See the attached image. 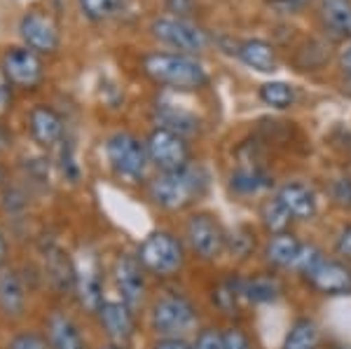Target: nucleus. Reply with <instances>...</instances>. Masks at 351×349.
Masks as SVG:
<instances>
[{
  "label": "nucleus",
  "instance_id": "obj_36",
  "mask_svg": "<svg viewBox=\"0 0 351 349\" xmlns=\"http://www.w3.org/2000/svg\"><path fill=\"white\" fill-rule=\"evenodd\" d=\"M223 347L225 349H253L248 335L243 333L241 328H234V326L228 330H223Z\"/></svg>",
  "mask_w": 351,
  "mask_h": 349
},
{
  "label": "nucleus",
  "instance_id": "obj_8",
  "mask_svg": "<svg viewBox=\"0 0 351 349\" xmlns=\"http://www.w3.org/2000/svg\"><path fill=\"white\" fill-rule=\"evenodd\" d=\"M152 36L164 45L180 49V52H204L211 45L208 33L192 24L188 19H176V16H160L150 24Z\"/></svg>",
  "mask_w": 351,
  "mask_h": 349
},
{
  "label": "nucleus",
  "instance_id": "obj_22",
  "mask_svg": "<svg viewBox=\"0 0 351 349\" xmlns=\"http://www.w3.org/2000/svg\"><path fill=\"white\" fill-rule=\"evenodd\" d=\"M302 244L304 241H300L291 230H288V232L271 234L267 246H265V258H267L269 265H274L279 269H293Z\"/></svg>",
  "mask_w": 351,
  "mask_h": 349
},
{
  "label": "nucleus",
  "instance_id": "obj_7",
  "mask_svg": "<svg viewBox=\"0 0 351 349\" xmlns=\"http://www.w3.org/2000/svg\"><path fill=\"white\" fill-rule=\"evenodd\" d=\"M145 148L150 155V165L160 171H178L190 165V143L185 136L171 132V129L157 127L150 132Z\"/></svg>",
  "mask_w": 351,
  "mask_h": 349
},
{
  "label": "nucleus",
  "instance_id": "obj_23",
  "mask_svg": "<svg viewBox=\"0 0 351 349\" xmlns=\"http://www.w3.org/2000/svg\"><path fill=\"white\" fill-rule=\"evenodd\" d=\"M155 120H157V127L171 129V132L180 134V136H185V139L199 132V117L192 115L190 110L178 108V106H171V104H157Z\"/></svg>",
  "mask_w": 351,
  "mask_h": 349
},
{
  "label": "nucleus",
  "instance_id": "obj_12",
  "mask_svg": "<svg viewBox=\"0 0 351 349\" xmlns=\"http://www.w3.org/2000/svg\"><path fill=\"white\" fill-rule=\"evenodd\" d=\"M19 36L26 47L38 54H52L59 49V28L43 12H26L21 16Z\"/></svg>",
  "mask_w": 351,
  "mask_h": 349
},
{
  "label": "nucleus",
  "instance_id": "obj_11",
  "mask_svg": "<svg viewBox=\"0 0 351 349\" xmlns=\"http://www.w3.org/2000/svg\"><path fill=\"white\" fill-rule=\"evenodd\" d=\"M112 277H115V289L120 293V300L127 302L129 307L136 309L143 302L145 298V267L141 265L138 256H124L117 258L115 269H112Z\"/></svg>",
  "mask_w": 351,
  "mask_h": 349
},
{
  "label": "nucleus",
  "instance_id": "obj_35",
  "mask_svg": "<svg viewBox=\"0 0 351 349\" xmlns=\"http://www.w3.org/2000/svg\"><path fill=\"white\" fill-rule=\"evenodd\" d=\"M335 253L339 256V261L351 265V223L342 225L339 232L335 234Z\"/></svg>",
  "mask_w": 351,
  "mask_h": 349
},
{
  "label": "nucleus",
  "instance_id": "obj_42",
  "mask_svg": "<svg viewBox=\"0 0 351 349\" xmlns=\"http://www.w3.org/2000/svg\"><path fill=\"white\" fill-rule=\"evenodd\" d=\"M5 256H8V241H5V234L0 232V265H3Z\"/></svg>",
  "mask_w": 351,
  "mask_h": 349
},
{
  "label": "nucleus",
  "instance_id": "obj_37",
  "mask_svg": "<svg viewBox=\"0 0 351 349\" xmlns=\"http://www.w3.org/2000/svg\"><path fill=\"white\" fill-rule=\"evenodd\" d=\"M195 349H225L223 333L216 328H204L195 340Z\"/></svg>",
  "mask_w": 351,
  "mask_h": 349
},
{
  "label": "nucleus",
  "instance_id": "obj_15",
  "mask_svg": "<svg viewBox=\"0 0 351 349\" xmlns=\"http://www.w3.org/2000/svg\"><path fill=\"white\" fill-rule=\"evenodd\" d=\"M43 265H45V277L49 279V284H52L59 293L75 291V263L71 261V256H68L61 246H56V244L45 246Z\"/></svg>",
  "mask_w": 351,
  "mask_h": 349
},
{
  "label": "nucleus",
  "instance_id": "obj_2",
  "mask_svg": "<svg viewBox=\"0 0 351 349\" xmlns=\"http://www.w3.org/2000/svg\"><path fill=\"white\" fill-rule=\"evenodd\" d=\"M143 73L152 82L171 89H180V92L202 89L208 82L206 69L188 54L152 52L143 56Z\"/></svg>",
  "mask_w": 351,
  "mask_h": 349
},
{
  "label": "nucleus",
  "instance_id": "obj_32",
  "mask_svg": "<svg viewBox=\"0 0 351 349\" xmlns=\"http://www.w3.org/2000/svg\"><path fill=\"white\" fill-rule=\"evenodd\" d=\"M328 193H330L332 204L339 206V209L351 211V176L335 178V181L330 183V188H328Z\"/></svg>",
  "mask_w": 351,
  "mask_h": 349
},
{
  "label": "nucleus",
  "instance_id": "obj_9",
  "mask_svg": "<svg viewBox=\"0 0 351 349\" xmlns=\"http://www.w3.org/2000/svg\"><path fill=\"white\" fill-rule=\"evenodd\" d=\"M3 73L16 87L33 89L43 80V61L28 47H10L3 54Z\"/></svg>",
  "mask_w": 351,
  "mask_h": 349
},
{
  "label": "nucleus",
  "instance_id": "obj_25",
  "mask_svg": "<svg viewBox=\"0 0 351 349\" xmlns=\"http://www.w3.org/2000/svg\"><path fill=\"white\" fill-rule=\"evenodd\" d=\"M321 19L337 38H351V0H321Z\"/></svg>",
  "mask_w": 351,
  "mask_h": 349
},
{
  "label": "nucleus",
  "instance_id": "obj_40",
  "mask_svg": "<svg viewBox=\"0 0 351 349\" xmlns=\"http://www.w3.org/2000/svg\"><path fill=\"white\" fill-rule=\"evenodd\" d=\"M10 82L8 75L3 73V69H0V112H3L5 108L10 106V99H12V94H10Z\"/></svg>",
  "mask_w": 351,
  "mask_h": 349
},
{
  "label": "nucleus",
  "instance_id": "obj_6",
  "mask_svg": "<svg viewBox=\"0 0 351 349\" xmlns=\"http://www.w3.org/2000/svg\"><path fill=\"white\" fill-rule=\"evenodd\" d=\"M185 239L202 261H218L228 251V230L213 213H195L185 223Z\"/></svg>",
  "mask_w": 351,
  "mask_h": 349
},
{
  "label": "nucleus",
  "instance_id": "obj_13",
  "mask_svg": "<svg viewBox=\"0 0 351 349\" xmlns=\"http://www.w3.org/2000/svg\"><path fill=\"white\" fill-rule=\"evenodd\" d=\"M99 319L106 335L112 345L127 347V342L134 337V309L124 300H106L99 309Z\"/></svg>",
  "mask_w": 351,
  "mask_h": 349
},
{
  "label": "nucleus",
  "instance_id": "obj_16",
  "mask_svg": "<svg viewBox=\"0 0 351 349\" xmlns=\"http://www.w3.org/2000/svg\"><path fill=\"white\" fill-rule=\"evenodd\" d=\"M276 200L286 206L293 221H311L319 211V200L309 185L300 181H288L276 190Z\"/></svg>",
  "mask_w": 351,
  "mask_h": 349
},
{
  "label": "nucleus",
  "instance_id": "obj_45",
  "mask_svg": "<svg viewBox=\"0 0 351 349\" xmlns=\"http://www.w3.org/2000/svg\"><path fill=\"white\" fill-rule=\"evenodd\" d=\"M3 181H5V169L0 167V183H3Z\"/></svg>",
  "mask_w": 351,
  "mask_h": 349
},
{
  "label": "nucleus",
  "instance_id": "obj_1",
  "mask_svg": "<svg viewBox=\"0 0 351 349\" xmlns=\"http://www.w3.org/2000/svg\"><path fill=\"white\" fill-rule=\"evenodd\" d=\"M208 188V176L202 167L188 165L178 171H160L148 185L152 204L167 211H183L199 202Z\"/></svg>",
  "mask_w": 351,
  "mask_h": 349
},
{
  "label": "nucleus",
  "instance_id": "obj_5",
  "mask_svg": "<svg viewBox=\"0 0 351 349\" xmlns=\"http://www.w3.org/2000/svg\"><path fill=\"white\" fill-rule=\"evenodd\" d=\"M106 157H108V165L115 171V176L129 183H138L150 165L145 143H141L134 134L127 132H117L106 141Z\"/></svg>",
  "mask_w": 351,
  "mask_h": 349
},
{
  "label": "nucleus",
  "instance_id": "obj_41",
  "mask_svg": "<svg viewBox=\"0 0 351 349\" xmlns=\"http://www.w3.org/2000/svg\"><path fill=\"white\" fill-rule=\"evenodd\" d=\"M8 148H10V134L5 132L3 125H0V153H5Z\"/></svg>",
  "mask_w": 351,
  "mask_h": 349
},
{
  "label": "nucleus",
  "instance_id": "obj_29",
  "mask_svg": "<svg viewBox=\"0 0 351 349\" xmlns=\"http://www.w3.org/2000/svg\"><path fill=\"white\" fill-rule=\"evenodd\" d=\"M213 300H216V305L223 309L225 314H237V309H239V305L243 302L239 296V286H237V277L220 281L216 286V291H213Z\"/></svg>",
  "mask_w": 351,
  "mask_h": 349
},
{
  "label": "nucleus",
  "instance_id": "obj_20",
  "mask_svg": "<svg viewBox=\"0 0 351 349\" xmlns=\"http://www.w3.org/2000/svg\"><path fill=\"white\" fill-rule=\"evenodd\" d=\"M239 286V296L248 305H265V302H274L281 296V281L271 274H256V277H237Z\"/></svg>",
  "mask_w": 351,
  "mask_h": 349
},
{
  "label": "nucleus",
  "instance_id": "obj_17",
  "mask_svg": "<svg viewBox=\"0 0 351 349\" xmlns=\"http://www.w3.org/2000/svg\"><path fill=\"white\" fill-rule=\"evenodd\" d=\"M28 127H31L36 143L43 145V148H52L64 139V120L49 106H36L28 115Z\"/></svg>",
  "mask_w": 351,
  "mask_h": 349
},
{
  "label": "nucleus",
  "instance_id": "obj_21",
  "mask_svg": "<svg viewBox=\"0 0 351 349\" xmlns=\"http://www.w3.org/2000/svg\"><path fill=\"white\" fill-rule=\"evenodd\" d=\"M47 335L52 349H87V342H84L77 324L64 312H54L49 317Z\"/></svg>",
  "mask_w": 351,
  "mask_h": 349
},
{
  "label": "nucleus",
  "instance_id": "obj_24",
  "mask_svg": "<svg viewBox=\"0 0 351 349\" xmlns=\"http://www.w3.org/2000/svg\"><path fill=\"white\" fill-rule=\"evenodd\" d=\"M26 307V289L14 269H0V309L10 317H19Z\"/></svg>",
  "mask_w": 351,
  "mask_h": 349
},
{
  "label": "nucleus",
  "instance_id": "obj_26",
  "mask_svg": "<svg viewBox=\"0 0 351 349\" xmlns=\"http://www.w3.org/2000/svg\"><path fill=\"white\" fill-rule=\"evenodd\" d=\"M319 342H321L319 324L309 317H300L291 324L281 349H319Z\"/></svg>",
  "mask_w": 351,
  "mask_h": 349
},
{
  "label": "nucleus",
  "instance_id": "obj_44",
  "mask_svg": "<svg viewBox=\"0 0 351 349\" xmlns=\"http://www.w3.org/2000/svg\"><path fill=\"white\" fill-rule=\"evenodd\" d=\"M104 349H127V347H122V345H112V342H110V345H106Z\"/></svg>",
  "mask_w": 351,
  "mask_h": 349
},
{
  "label": "nucleus",
  "instance_id": "obj_18",
  "mask_svg": "<svg viewBox=\"0 0 351 349\" xmlns=\"http://www.w3.org/2000/svg\"><path fill=\"white\" fill-rule=\"evenodd\" d=\"M230 188L234 190L237 195H243V197L260 195V193H265V190L271 188V176L258 165V162L243 160L241 165L232 171Z\"/></svg>",
  "mask_w": 351,
  "mask_h": 349
},
{
  "label": "nucleus",
  "instance_id": "obj_3",
  "mask_svg": "<svg viewBox=\"0 0 351 349\" xmlns=\"http://www.w3.org/2000/svg\"><path fill=\"white\" fill-rule=\"evenodd\" d=\"M138 261L145 267V272L155 277H173L180 272L185 263V249L176 234L167 230H155L138 246Z\"/></svg>",
  "mask_w": 351,
  "mask_h": 349
},
{
  "label": "nucleus",
  "instance_id": "obj_38",
  "mask_svg": "<svg viewBox=\"0 0 351 349\" xmlns=\"http://www.w3.org/2000/svg\"><path fill=\"white\" fill-rule=\"evenodd\" d=\"M164 5H167V12H171L176 19H188V14L195 8L192 0H164Z\"/></svg>",
  "mask_w": 351,
  "mask_h": 349
},
{
  "label": "nucleus",
  "instance_id": "obj_33",
  "mask_svg": "<svg viewBox=\"0 0 351 349\" xmlns=\"http://www.w3.org/2000/svg\"><path fill=\"white\" fill-rule=\"evenodd\" d=\"M253 244H256V239H253V234L248 232L246 228L237 230L234 237H230L228 234V251L234 253L237 258H246L248 251L253 249Z\"/></svg>",
  "mask_w": 351,
  "mask_h": 349
},
{
  "label": "nucleus",
  "instance_id": "obj_19",
  "mask_svg": "<svg viewBox=\"0 0 351 349\" xmlns=\"http://www.w3.org/2000/svg\"><path fill=\"white\" fill-rule=\"evenodd\" d=\"M232 54H237V59L241 64H246L248 69L258 73H274L279 69V59L269 43L265 40H241L234 45Z\"/></svg>",
  "mask_w": 351,
  "mask_h": 349
},
{
  "label": "nucleus",
  "instance_id": "obj_31",
  "mask_svg": "<svg viewBox=\"0 0 351 349\" xmlns=\"http://www.w3.org/2000/svg\"><path fill=\"white\" fill-rule=\"evenodd\" d=\"M324 258H326L324 251H321L316 244H302V249H300V253H298V261H295V265H293V269L302 274V277H307V274L316 265H319Z\"/></svg>",
  "mask_w": 351,
  "mask_h": 349
},
{
  "label": "nucleus",
  "instance_id": "obj_27",
  "mask_svg": "<svg viewBox=\"0 0 351 349\" xmlns=\"http://www.w3.org/2000/svg\"><path fill=\"white\" fill-rule=\"evenodd\" d=\"M258 97L265 106H269V108L286 110L295 104L298 94H295V87H293V84L281 82V80H271V82H265L263 87L258 89Z\"/></svg>",
  "mask_w": 351,
  "mask_h": 349
},
{
  "label": "nucleus",
  "instance_id": "obj_28",
  "mask_svg": "<svg viewBox=\"0 0 351 349\" xmlns=\"http://www.w3.org/2000/svg\"><path fill=\"white\" fill-rule=\"evenodd\" d=\"M260 218H263V225L271 234L288 232V228H291V223H293V216L288 213L286 206L276 200V195L265 200V204L260 206Z\"/></svg>",
  "mask_w": 351,
  "mask_h": 349
},
{
  "label": "nucleus",
  "instance_id": "obj_10",
  "mask_svg": "<svg viewBox=\"0 0 351 349\" xmlns=\"http://www.w3.org/2000/svg\"><path fill=\"white\" fill-rule=\"evenodd\" d=\"M307 284L324 296H349L351 293V265L339 258H324L307 274Z\"/></svg>",
  "mask_w": 351,
  "mask_h": 349
},
{
  "label": "nucleus",
  "instance_id": "obj_34",
  "mask_svg": "<svg viewBox=\"0 0 351 349\" xmlns=\"http://www.w3.org/2000/svg\"><path fill=\"white\" fill-rule=\"evenodd\" d=\"M8 349H52V345H47V340L38 333H19L10 340Z\"/></svg>",
  "mask_w": 351,
  "mask_h": 349
},
{
  "label": "nucleus",
  "instance_id": "obj_39",
  "mask_svg": "<svg viewBox=\"0 0 351 349\" xmlns=\"http://www.w3.org/2000/svg\"><path fill=\"white\" fill-rule=\"evenodd\" d=\"M152 349H195L185 337H160Z\"/></svg>",
  "mask_w": 351,
  "mask_h": 349
},
{
  "label": "nucleus",
  "instance_id": "obj_14",
  "mask_svg": "<svg viewBox=\"0 0 351 349\" xmlns=\"http://www.w3.org/2000/svg\"><path fill=\"white\" fill-rule=\"evenodd\" d=\"M75 293L80 298V305L87 307L92 314H99L104 305V279L94 258H84L82 265H75Z\"/></svg>",
  "mask_w": 351,
  "mask_h": 349
},
{
  "label": "nucleus",
  "instance_id": "obj_4",
  "mask_svg": "<svg viewBox=\"0 0 351 349\" xmlns=\"http://www.w3.org/2000/svg\"><path fill=\"white\" fill-rule=\"evenodd\" d=\"M197 307L183 293H167L150 307V326L160 337H183L197 326Z\"/></svg>",
  "mask_w": 351,
  "mask_h": 349
},
{
  "label": "nucleus",
  "instance_id": "obj_43",
  "mask_svg": "<svg viewBox=\"0 0 351 349\" xmlns=\"http://www.w3.org/2000/svg\"><path fill=\"white\" fill-rule=\"evenodd\" d=\"M342 66H344V71H347L349 75H351V47H349L347 52H344V56H342Z\"/></svg>",
  "mask_w": 351,
  "mask_h": 349
},
{
  "label": "nucleus",
  "instance_id": "obj_30",
  "mask_svg": "<svg viewBox=\"0 0 351 349\" xmlns=\"http://www.w3.org/2000/svg\"><path fill=\"white\" fill-rule=\"evenodd\" d=\"M80 3V10L87 19L92 21H104L115 12L122 5V0H77Z\"/></svg>",
  "mask_w": 351,
  "mask_h": 349
}]
</instances>
